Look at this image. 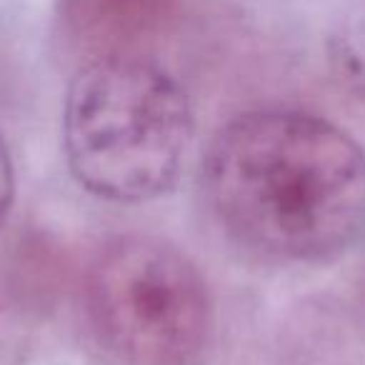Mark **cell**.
Instances as JSON below:
<instances>
[{
    "label": "cell",
    "instance_id": "6da1fadb",
    "mask_svg": "<svg viewBox=\"0 0 365 365\" xmlns=\"http://www.w3.org/2000/svg\"><path fill=\"white\" fill-rule=\"evenodd\" d=\"M215 223L273 263H328L365 235V150L343 128L293 108L235 115L205 153Z\"/></svg>",
    "mask_w": 365,
    "mask_h": 365
},
{
    "label": "cell",
    "instance_id": "7a4b0ae2",
    "mask_svg": "<svg viewBox=\"0 0 365 365\" xmlns=\"http://www.w3.org/2000/svg\"><path fill=\"white\" fill-rule=\"evenodd\" d=\"M193 143L182 86L145 56L83 63L66 93L63 150L78 185L110 203H148L178 182Z\"/></svg>",
    "mask_w": 365,
    "mask_h": 365
},
{
    "label": "cell",
    "instance_id": "3957f363",
    "mask_svg": "<svg viewBox=\"0 0 365 365\" xmlns=\"http://www.w3.org/2000/svg\"><path fill=\"white\" fill-rule=\"evenodd\" d=\"M83 295L98 340L123 365H208L215 305L198 265L155 235L106 240Z\"/></svg>",
    "mask_w": 365,
    "mask_h": 365
},
{
    "label": "cell",
    "instance_id": "277c9868",
    "mask_svg": "<svg viewBox=\"0 0 365 365\" xmlns=\"http://www.w3.org/2000/svg\"><path fill=\"white\" fill-rule=\"evenodd\" d=\"M185 0H56L58 36L88 61L143 56L178 23Z\"/></svg>",
    "mask_w": 365,
    "mask_h": 365
},
{
    "label": "cell",
    "instance_id": "5b68a950",
    "mask_svg": "<svg viewBox=\"0 0 365 365\" xmlns=\"http://www.w3.org/2000/svg\"><path fill=\"white\" fill-rule=\"evenodd\" d=\"M330 73L343 91L365 101V13L340 23L328 38Z\"/></svg>",
    "mask_w": 365,
    "mask_h": 365
},
{
    "label": "cell",
    "instance_id": "8992f818",
    "mask_svg": "<svg viewBox=\"0 0 365 365\" xmlns=\"http://www.w3.org/2000/svg\"><path fill=\"white\" fill-rule=\"evenodd\" d=\"M13 198H16V170H13V158L6 138L0 135V228L11 213Z\"/></svg>",
    "mask_w": 365,
    "mask_h": 365
},
{
    "label": "cell",
    "instance_id": "52a82bcc",
    "mask_svg": "<svg viewBox=\"0 0 365 365\" xmlns=\"http://www.w3.org/2000/svg\"><path fill=\"white\" fill-rule=\"evenodd\" d=\"M355 313H358V320H360V325H363V333H365V263L358 275V283H355Z\"/></svg>",
    "mask_w": 365,
    "mask_h": 365
}]
</instances>
